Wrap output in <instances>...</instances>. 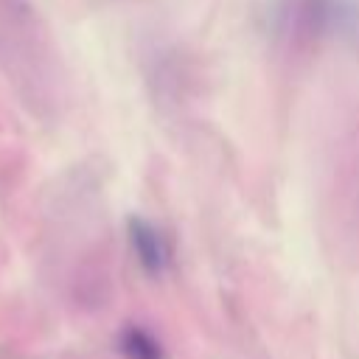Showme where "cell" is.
I'll return each mask as SVG.
<instances>
[{
  "label": "cell",
  "instance_id": "obj_1",
  "mask_svg": "<svg viewBox=\"0 0 359 359\" xmlns=\"http://www.w3.org/2000/svg\"><path fill=\"white\" fill-rule=\"evenodd\" d=\"M126 238H129V247L146 275H151V278L165 275V269L171 266V244L154 222H149L146 216H129Z\"/></svg>",
  "mask_w": 359,
  "mask_h": 359
},
{
  "label": "cell",
  "instance_id": "obj_2",
  "mask_svg": "<svg viewBox=\"0 0 359 359\" xmlns=\"http://www.w3.org/2000/svg\"><path fill=\"white\" fill-rule=\"evenodd\" d=\"M115 345L123 359H165L163 342L151 331H146L143 325H135V323H129L118 331Z\"/></svg>",
  "mask_w": 359,
  "mask_h": 359
}]
</instances>
